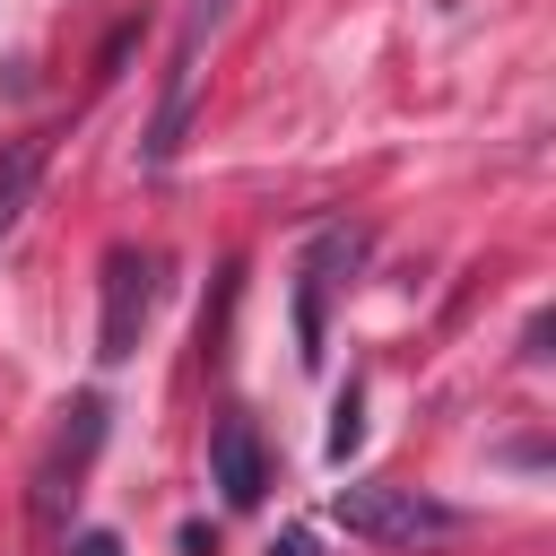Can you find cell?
I'll use <instances>...</instances> for the list:
<instances>
[{"label":"cell","mask_w":556,"mask_h":556,"mask_svg":"<svg viewBox=\"0 0 556 556\" xmlns=\"http://www.w3.org/2000/svg\"><path fill=\"white\" fill-rule=\"evenodd\" d=\"M269 556H313V539H304V530H287V539H269Z\"/></svg>","instance_id":"8"},{"label":"cell","mask_w":556,"mask_h":556,"mask_svg":"<svg viewBox=\"0 0 556 556\" xmlns=\"http://www.w3.org/2000/svg\"><path fill=\"white\" fill-rule=\"evenodd\" d=\"M208 478H217V495H226L235 513L269 495V452H261V434H252V417H226V426L208 434Z\"/></svg>","instance_id":"4"},{"label":"cell","mask_w":556,"mask_h":556,"mask_svg":"<svg viewBox=\"0 0 556 556\" xmlns=\"http://www.w3.org/2000/svg\"><path fill=\"white\" fill-rule=\"evenodd\" d=\"M148 313H156V252H104V313H96V356L104 365H122L130 348H139V330H148Z\"/></svg>","instance_id":"3"},{"label":"cell","mask_w":556,"mask_h":556,"mask_svg":"<svg viewBox=\"0 0 556 556\" xmlns=\"http://www.w3.org/2000/svg\"><path fill=\"white\" fill-rule=\"evenodd\" d=\"M70 556H122V539H113V530H78V539H70Z\"/></svg>","instance_id":"7"},{"label":"cell","mask_w":556,"mask_h":556,"mask_svg":"<svg viewBox=\"0 0 556 556\" xmlns=\"http://www.w3.org/2000/svg\"><path fill=\"white\" fill-rule=\"evenodd\" d=\"M217 17H226V0H191V9H182L174 61H165V96H156V122H148V139H139V165H148V174H165V165H174V148H182V130H191L200 52H208V26H217Z\"/></svg>","instance_id":"2"},{"label":"cell","mask_w":556,"mask_h":556,"mask_svg":"<svg viewBox=\"0 0 556 556\" xmlns=\"http://www.w3.org/2000/svg\"><path fill=\"white\" fill-rule=\"evenodd\" d=\"M43 156H52V139H9V148H0V243H9V235L26 226V208H35Z\"/></svg>","instance_id":"5"},{"label":"cell","mask_w":556,"mask_h":556,"mask_svg":"<svg viewBox=\"0 0 556 556\" xmlns=\"http://www.w3.org/2000/svg\"><path fill=\"white\" fill-rule=\"evenodd\" d=\"M356 434H365V417H356V391L339 400V417H330V460H348L356 452Z\"/></svg>","instance_id":"6"},{"label":"cell","mask_w":556,"mask_h":556,"mask_svg":"<svg viewBox=\"0 0 556 556\" xmlns=\"http://www.w3.org/2000/svg\"><path fill=\"white\" fill-rule=\"evenodd\" d=\"M356 539H374V547H434V539H452L460 530V513L452 504H434V495H417V486H391V478H365V486H339V504H330Z\"/></svg>","instance_id":"1"}]
</instances>
